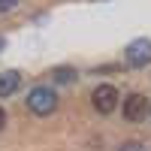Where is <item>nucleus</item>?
Returning <instances> with one entry per match:
<instances>
[{
  "label": "nucleus",
  "instance_id": "f257e3e1",
  "mask_svg": "<svg viewBox=\"0 0 151 151\" xmlns=\"http://www.w3.org/2000/svg\"><path fill=\"white\" fill-rule=\"evenodd\" d=\"M27 109L33 112V115H40V118H45V115H52V112L58 109V94L52 91V88H33V91L27 94Z\"/></svg>",
  "mask_w": 151,
  "mask_h": 151
},
{
  "label": "nucleus",
  "instance_id": "f03ea898",
  "mask_svg": "<svg viewBox=\"0 0 151 151\" xmlns=\"http://www.w3.org/2000/svg\"><path fill=\"white\" fill-rule=\"evenodd\" d=\"M124 60H127V67L133 70H142L151 64V42L148 40H133L127 45V52H124Z\"/></svg>",
  "mask_w": 151,
  "mask_h": 151
},
{
  "label": "nucleus",
  "instance_id": "7ed1b4c3",
  "mask_svg": "<svg viewBox=\"0 0 151 151\" xmlns=\"http://www.w3.org/2000/svg\"><path fill=\"white\" fill-rule=\"evenodd\" d=\"M91 103H94L97 112H103V115L115 112V106H118V91H115V85H97L94 94H91Z\"/></svg>",
  "mask_w": 151,
  "mask_h": 151
},
{
  "label": "nucleus",
  "instance_id": "20e7f679",
  "mask_svg": "<svg viewBox=\"0 0 151 151\" xmlns=\"http://www.w3.org/2000/svg\"><path fill=\"white\" fill-rule=\"evenodd\" d=\"M145 112H148V100L142 94H130L127 103H124V118L127 121H142Z\"/></svg>",
  "mask_w": 151,
  "mask_h": 151
},
{
  "label": "nucleus",
  "instance_id": "39448f33",
  "mask_svg": "<svg viewBox=\"0 0 151 151\" xmlns=\"http://www.w3.org/2000/svg\"><path fill=\"white\" fill-rule=\"evenodd\" d=\"M21 85V73L18 70H3L0 73V97H12Z\"/></svg>",
  "mask_w": 151,
  "mask_h": 151
},
{
  "label": "nucleus",
  "instance_id": "423d86ee",
  "mask_svg": "<svg viewBox=\"0 0 151 151\" xmlns=\"http://www.w3.org/2000/svg\"><path fill=\"white\" fill-rule=\"evenodd\" d=\"M55 79H58L60 85H73L76 79H79V73H76L73 67H58V70H55Z\"/></svg>",
  "mask_w": 151,
  "mask_h": 151
},
{
  "label": "nucleus",
  "instance_id": "0eeeda50",
  "mask_svg": "<svg viewBox=\"0 0 151 151\" xmlns=\"http://www.w3.org/2000/svg\"><path fill=\"white\" fill-rule=\"evenodd\" d=\"M118 151H148V148H145L142 142H136V139H130V142H124V145H121Z\"/></svg>",
  "mask_w": 151,
  "mask_h": 151
},
{
  "label": "nucleus",
  "instance_id": "6e6552de",
  "mask_svg": "<svg viewBox=\"0 0 151 151\" xmlns=\"http://www.w3.org/2000/svg\"><path fill=\"white\" fill-rule=\"evenodd\" d=\"M18 0H0V12H6V9H12Z\"/></svg>",
  "mask_w": 151,
  "mask_h": 151
},
{
  "label": "nucleus",
  "instance_id": "1a4fd4ad",
  "mask_svg": "<svg viewBox=\"0 0 151 151\" xmlns=\"http://www.w3.org/2000/svg\"><path fill=\"white\" fill-rule=\"evenodd\" d=\"M3 124H6V112L0 109V130H3Z\"/></svg>",
  "mask_w": 151,
  "mask_h": 151
},
{
  "label": "nucleus",
  "instance_id": "9d476101",
  "mask_svg": "<svg viewBox=\"0 0 151 151\" xmlns=\"http://www.w3.org/2000/svg\"><path fill=\"white\" fill-rule=\"evenodd\" d=\"M3 45H6V40H3V36H0V52H3Z\"/></svg>",
  "mask_w": 151,
  "mask_h": 151
}]
</instances>
